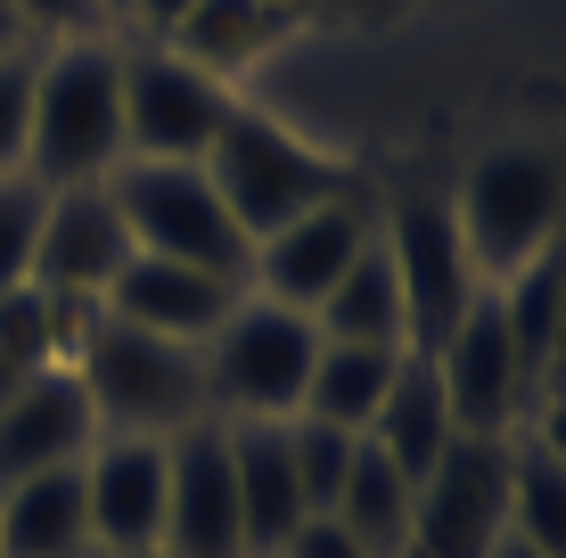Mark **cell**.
<instances>
[{
  "mask_svg": "<svg viewBox=\"0 0 566 558\" xmlns=\"http://www.w3.org/2000/svg\"><path fill=\"white\" fill-rule=\"evenodd\" d=\"M124 165V33L33 50V124L25 172L42 189H83Z\"/></svg>",
  "mask_w": 566,
  "mask_h": 558,
  "instance_id": "obj_1",
  "label": "cell"
},
{
  "mask_svg": "<svg viewBox=\"0 0 566 558\" xmlns=\"http://www.w3.org/2000/svg\"><path fill=\"white\" fill-rule=\"evenodd\" d=\"M74 378H83V394H91L99 435L172 444V435H189V428L213 419L198 345L148 337V329H132V320H115V313H91L83 345H74Z\"/></svg>",
  "mask_w": 566,
  "mask_h": 558,
  "instance_id": "obj_2",
  "label": "cell"
},
{
  "mask_svg": "<svg viewBox=\"0 0 566 558\" xmlns=\"http://www.w3.org/2000/svg\"><path fill=\"white\" fill-rule=\"evenodd\" d=\"M452 222L468 239L476 280L501 287L566 230V165L551 148H525V140L484 148V157L460 172V189H452Z\"/></svg>",
  "mask_w": 566,
  "mask_h": 558,
  "instance_id": "obj_3",
  "label": "cell"
},
{
  "mask_svg": "<svg viewBox=\"0 0 566 558\" xmlns=\"http://www.w3.org/2000/svg\"><path fill=\"white\" fill-rule=\"evenodd\" d=\"M213 189H222V206L239 214L247 230V246L271 239L280 222H296L312 214V206H328V198H354V172H345V157H328V148H312L304 131H287L280 115H263V107H230V124H222V140H213Z\"/></svg>",
  "mask_w": 566,
  "mask_h": 558,
  "instance_id": "obj_4",
  "label": "cell"
},
{
  "mask_svg": "<svg viewBox=\"0 0 566 558\" xmlns=\"http://www.w3.org/2000/svg\"><path fill=\"white\" fill-rule=\"evenodd\" d=\"M198 361H206L213 419H296L312 361H321V329H312V313H287V304L247 287L230 320L198 345Z\"/></svg>",
  "mask_w": 566,
  "mask_h": 558,
  "instance_id": "obj_5",
  "label": "cell"
},
{
  "mask_svg": "<svg viewBox=\"0 0 566 558\" xmlns=\"http://www.w3.org/2000/svg\"><path fill=\"white\" fill-rule=\"evenodd\" d=\"M115 206H124V230L140 255L165 263H198V272L247 280V230L222 206L206 165H156V157H124L107 172Z\"/></svg>",
  "mask_w": 566,
  "mask_h": 558,
  "instance_id": "obj_6",
  "label": "cell"
},
{
  "mask_svg": "<svg viewBox=\"0 0 566 558\" xmlns=\"http://www.w3.org/2000/svg\"><path fill=\"white\" fill-rule=\"evenodd\" d=\"M239 91L213 83L206 66H189L165 42H132L124 33V157L156 165H206L222 140Z\"/></svg>",
  "mask_w": 566,
  "mask_h": 558,
  "instance_id": "obj_7",
  "label": "cell"
},
{
  "mask_svg": "<svg viewBox=\"0 0 566 558\" xmlns=\"http://www.w3.org/2000/svg\"><path fill=\"white\" fill-rule=\"evenodd\" d=\"M510 444L517 435H452L411 485V558H484L510 534Z\"/></svg>",
  "mask_w": 566,
  "mask_h": 558,
  "instance_id": "obj_8",
  "label": "cell"
},
{
  "mask_svg": "<svg viewBox=\"0 0 566 558\" xmlns=\"http://www.w3.org/2000/svg\"><path fill=\"white\" fill-rule=\"evenodd\" d=\"M378 239H386V263H395V287H402L411 354H436L468 320V304L484 296L476 263H468V239L452 222V198H402L395 214L378 222Z\"/></svg>",
  "mask_w": 566,
  "mask_h": 558,
  "instance_id": "obj_9",
  "label": "cell"
},
{
  "mask_svg": "<svg viewBox=\"0 0 566 558\" xmlns=\"http://www.w3.org/2000/svg\"><path fill=\"white\" fill-rule=\"evenodd\" d=\"M427 361H436V378H443V402H452V428L460 435H517L525 428V411H534V370L517 361L493 287L468 304V320Z\"/></svg>",
  "mask_w": 566,
  "mask_h": 558,
  "instance_id": "obj_10",
  "label": "cell"
},
{
  "mask_svg": "<svg viewBox=\"0 0 566 558\" xmlns=\"http://www.w3.org/2000/svg\"><path fill=\"white\" fill-rule=\"evenodd\" d=\"M165 558H255L247 550V517H239V468H230V428L172 435L165 452Z\"/></svg>",
  "mask_w": 566,
  "mask_h": 558,
  "instance_id": "obj_11",
  "label": "cell"
},
{
  "mask_svg": "<svg viewBox=\"0 0 566 558\" xmlns=\"http://www.w3.org/2000/svg\"><path fill=\"white\" fill-rule=\"evenodd\" d=\"M140 255L124 230V206H115L107 181L83 189H50L42 206V239H33V287L66 304H107V287L124 280V263Z\"/></svg>",
  "mask_w": 566,
  "mask_h": 558,
  "instance_id": "obj_12",
  "label": "cell"
},
{
  "mask_svg": "<svg viewBox=\"0 0 566 558\" xmlns=\"http://www.w3.org/2000/svg\"><path fill=\"white\" fill-rule=\"evenodd\" d=\"M369 230H378V222H369L361 198L312 206V214L280 222L271 239L247 246V287L271 296V304H287V313H321V296L354 272V255L369 246Z\"/></svg>",
  "mask_w": 566,
  "mask_h": 558,
  "instance_id": "obj_13",
  "label": "cell"
},
{
  "mask_svg": "<svg viewBox=\"0 0 566 558\" xmlns=\"http://www.w3.org/2000/svg\"><path fill=\"white\" fill-rule=\"evenodd\" d=\"M165 452L148 435H99L83 452V509H91V550L107 558H148L165 543ZM165 558V550H156Z\"/></svg>",
  "mask_w": 566,
  "mask_h": 558,
  "instance_id": "obj_14",
  "label": "cell"
},
{
  "mask_svg": "<svg viewBox=\"0 0 566 558\" xmlns=\"http://www.w3.org/2000/svg\"><path fill=\"white\" fill-rule=\"evenodd\" d=\"M91 444H99V419H91V394L74 378V361L33 370L0 402V485H25L42 468H74Z\"/></svg>",
  "mask_w": 566,
  "mask_h": 558,
  "instance_id": "obj_15",
  "label": "cell"
},
{
  "mask_svg": "<svg viewBox=\"0 0 566 558\" xmlns=\"http://www.w3.org/2000/svg\"><path fill=\"white\" fill-rule=\"evenodd\" d=\"M239 296H247V280L198 272V263H165V255H132L99 313L132 320V329H148V337H172V345H206L230 320Z\"/></svg>",
  "mask_w": 566,
  "mask_h": 558,
  "instance_id": "obj_16",
  "label": "cell"
},
{
  "mask_svg": "<svg viewBox=\"0 0 566 558\" xmlns=\"http://www.w3.org/2000/svg\"><path fill=\"white\" fill-rule=\"evenodd\" d=\"M230 428V468H239V517H247V550L280 558L287 534L304 526V485L287 460V419H222Z\"/></svg>",
  "mask_w": 566,
  "mask_h": 558,
  "instance_id": "obj_17",
  "label": "cell"
},
{
  "mask_svg": "<svg viewBox=\"0 0 566 558\" xmlns=\"http://www.w3.org/2000/svg\"><path fill=\"white\" fill-rule=\"evenodd\" d=\"M0 558H91L83 460L42 468L25 485H0Z\"/></svg>",
  "mask_w": 566,
  "mask_h": 558,
  "instance_id": "obj_18",
  "label": "cell"
},
{
  "mask_svg": "<svg viewBox=\"0 0 566 558\" xmlns=\"http://www.w3.org/2000/svg\"><path fill=\"white\" fill-rule=\"evenodd\" d=\"M287 33H296V17L271 9V0H198L165 50H181L189 66H206L213 83L239 91V74H255L271 50H287Z\"/></svg>",
  "mask_w": 566,
  "mask_h": 558,
  "instance_id": "obj_19",
  "label": "cell"
},
{
  "mask_svg": "<svg viewBox=\"0 0 566 558\" xmlns=\"http://www.w3.org/2000/svg\"><path fill=\"white\" fill-rule=\"evenodd\" d=\"M361 435H369V444H378V452H386V460H395V468L419 485V476L443 460V444L460 435V428H452V402H443L436 361H427V354H411V361H402V378L386 387L378 419H369Z\"/></svg>",
  "mask_w": 566,
  "mask_h": 558,
  "instance_id": "obj_20",
  "label": "cell"
},
{
  "mask_svg": "<svg viewBox=\"0 0 566 558\" xmlns=\"http://www.w3.org/2000/svg\"><path fill=\"white\" fill-rule=\"evenodd\" d=\"M312 329L337 337V345H395L411 354V320H402V287H395V263H386V239L369 230V246L354 255V272L321 296Z\"/></svg>",
  "mask_w": 566,
  "mask_h": 558,
  "instance_id": "obj_21",
  "label": "cell"
},
{
  "mask_svg": "<svg viewBox=\"0 0 566 558\" xmlns=\"http://www.w3.org/2000/svg\"><path fill=\"white\" fill-rule=\"evenodd\" d=\"M402 361L411 354H395V345H337V337H321V361H312V387H304L296 419H328V428L361 435L369 419H378L386 387L402 378Z\"/></svg>",
  "mask_w": 566,
  "mask_h": 558,
  "instance_id": "obj_22",
  "label": "cell"
},
{
  "mask_svg": "<svg viewBox=\"0 0 566 558\" xmlns=\"http://www.w3.org/2000/svg\"><path fill=\"white\" fill-rule=\"evenodd\" d=\"M328 517H337L369 558H411V476L369 444V435H361V452H354V468H345Z\"/></svg>",
  "mask_w": 566,
  "mask_h": 558,
  "instance_id": "obj_23",
  "label": "cell"
},
{
  "mask_svg": "<svg viewBox=\"0 0 566 558\" xmlns=\"http://www.w3.org/2000/svg\"><path fill=\"white\" fill-rule=\"evenodd\" d=\"M510 534L542 558H566V460L542 444H510Z\"/></svg>",
  "mask_w": 566,
  "mask_h": 558,
  "instance_id": "obj_24",
  "label": "cell"
},
{
  "mask_svg": "<svg viewBox=\"0 0 566 558\" xmlns=\"http://www.w3.org/2000/svg\"><path fill=\"white\" fill-rule=\"evenodd\" d=\"M354 452H361V435L328 428V419H287V460H296V485H304V509H312V517L337 502Z\"/></svg>",
  "mask_w": 566,
  "mask_h": 558,
  "instance_id": "obj_25",
  "label": "cell"
},
{
  "mask_svg": "<svg viewBox=\"0 0 566 558\" xmlns=\"http://www.w3.org/2000/svg\"><path fill=\"white\" fill-rule=\"evenodd\" d=\"M42 206L50 189L33 172H0V296L33 280V239H42Z\"/></svg>",
  "mask_w": 566,
  "mask_h": 558,
  "instance_id": "obj_26",
  "label": "cell"
},
{
  "mask_svg": "<svg viewBox=\"0 0 566 558\" xmlns=\"http://www.w3.org/2000/svg\"><path fill=\"white\" fill-rule=\"evenodd\" d=\"M17 25H25V42H83V33H115V17L99 9V0H9Z\"/></svg>",
  "mask_w": 566,
  "mask_h": 558,
  "instance_id": "obj_27",
  "label": "cell"
},
{
  "mask_svg": "<svg viewBox=\"0 0 566 558\" xmlns=\"http://www.w3.org/2000/svg\"><path fill=\"white\" fill-rule=\"evenodd\" d=\"M25 124H33V50L0 57V172H25Z\"/></svg>",
  "mask_w": 566,
  "mask_h": 558,
  "instance_id": "obj_28",
  "label": "cell"
},
{
  "mask_svg": "<svg viewBox=\"0 0 566 558\" xmlns=\"http://www.w3.org/2000/svg\"><path fill=\"white\" fill-rule=\"evenodd\" d=\"M525 444H542L551 460H566V378H542L534 387V411H525Z\"/></svg>",
  "mask_w": 566,
  "mask_h": 558,
  "instance_id": "obj_29",
  "label": "cell"
},
{
  "mask_svg": "<svg viewBox=\"0 0 566 558\" xmlns=\"http://www.w3.org/2000/svg\"><path fill=\"white\" fill-rule=\"evenodd\" d=\"M280 558H369V550H361L328 509H321V517H304V526L287 534V550H280Z\"/></svg>",
  "mask_w": 566,
  "mask_h": 558,
  "instance_id": "obj_30",
  "label": "cell"
},
{
  "mask_svg": "<svg viewBox=\"0 0 566 558\" xmlns=\"http://www.w3.org/2000/svg\"><path fill=\"white\" fill-rule=\"evenodd\" d=\"M189 9H198V0H124V33L132 42H172Z\"/></svg>",
  "mask_w": 566,
  "mask_h": 558,
  "instance_id": "obj_31",
  "label": "cell"
},
{
  "mask_svg": "<svg viewBox=\"0 0 566 558\" xmlns=\"http://www.w3.org/2000/svg\"><path fill=\"white\" fill-rule=\"evenodd\" d=\"M551 263H558V345H551V378H566V230H558Z\"/></svg>",
  "mask_w": 566,
  "mask_h": 558,
  "instance_id": "obj_32",
  "label": "cell"
},
{
  "mask_svg": "<svg viewBox=\"0 0 566 558\" xmlns=\"http://www.w3.org/2000/svg\"><path fill=\"white\" fill-rule=\"evenodd\" d=\"M17 50H33V42H25V25H17V9L0 0V57H17Z\"/></svg>",
  "mask_w": 566,
  "mask_h": 558,
  "instance_id": "obj_33",
  "label": "cell"
},
{
  "mask_svg": "<svg viewBox=\"0 0 566 558\" xmlns=\"http://www.w3.org/2000/svg\"><path fill=\"white\" fill-rule=\"evenodd\" d=\"M484 558H542V550H525V543H517V534H501V543H493V550H484Z\"/></svg>",
  "mask_w": 566,
  "mask_h": 558,
  "instance_id": "obj_34",
  "label": "cell"
},
{
  "mask_svg": "<svg viewBox=\"0 0 566 558\" xmlns=\"http://www.w3.org/2000/svg\"><path fill=\"white\" fill-rule=\"evenodd\" d=\"M271 9H287V17L304 25V17H321V0H271Z\"/></svg>",
  "mask_w": 566,
  "mask_h": 558,
  "instance_id": "obj_35",
  "label": "cell"
},
{
  "mask_svg": "<svg viewBox=\"0 0 566 558\" xmlns=\"http://www.w3.org/2000/svg\"><path fill=\"white\" fill-rule=\"evenodd\" d=\"M99 9H107V17H115V33H124V0H99Z\"/></svg>",
  "mask_w": 566,
  "mask_h": 558,
  "instance_id": "obj_36",
  "label": "cell"
},
{
  "mask_svg": "<svg viewBox=\"0 0 566 558\" xmlns=\"http://www.w3.org/2000/svg\"><path fill=\"white\" fill-rule=\"evenodd\" d=\"M91 558H107V550H91ZM148 558H156V550H148Z\"/></svg>",
  "mask_w": 566,
  "mask_h": 558,
  "instance_id": "obj_37",
  "label": "cell"
}]
</instances>
